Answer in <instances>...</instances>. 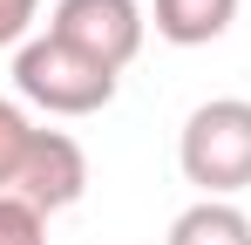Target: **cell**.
Masks as SVG:
<instances>
[{
    "mask_svg": "<svg viewBox=\"0 0 251 245\" xmlns=\"http://www.w3.org/2000/svg\"><path fill=\"white\" fill-rule=\"evenodd\" d=\"M176 170L204 198H238L251 191V102L245 95H210L183 116L176 136Z\"/></svg>",
    "mask_w": 251,
    "mask_h": 245,
    "instance_id": "obj_1",
    "label": "cell"
},
{
    "mask_svg": "<svg viewBox=\"0 0 251 245\" xmlns=\"http://www.w3.org/2000/svg\"><path fill=\"white\" fill-rule=\"evenodd\" d=\"M116 82L123 75L109 61L68 48L61 34H34V41L14 48V89H21V102H34L48 116H95V109H109Z\"/></svg>",
    "mask_w": 251,
    "mask_h": 245,
    "instance_id": "obj_2",
    "label": "cell"
},
{
    "mask_svg": "<svg viewBox=\"0 0 251 245\" xmlns=\"http://www.w3.org/2000/svg\"><path fill=\"white\" fill-rule=\"evenodd\" d=\"M48 34H61L68 48H82V55L109 61V68L123 75L129 61L143 55L150 21H143V0H54Z\"/></svg>",
    "mask_w": 251,
    "mask_h": 245,
    "instance_id": "obj_3",
    "label": "cell"
},
{
    "mask_svg": "<svg viewBox=\"0 0 251 245\" xmlns=\"http://www.w3.org/2000/svg\"><path fill=\"white\" fill-rule=\"evenodd\" d=\"M14 198H27L41 218L68 211V204H82V198H88V150L68 136V129H41L34 150H27L21 184H14Z\"/></svg>",
    "mask_w": 251,
    "mask_h": 245,
    "instance_id": "obj_4",
    "label": "cell"
},
{
    "mask_svg": "<svg viewBox=\"0 0 251 245\" xmlns=\"http://www.w3.org/2000/svg\"><path fill=\"white\" fill-rule=\"evenodd\" d=\"M238 0H156V34L170 48H210L231 34Z\"/></svg>",
    "mask_w": 251,
    "mask_h": 245,
    "instance_id": "obj_5",
    "label": "cell"
},
{
    "mask_svg": "<svg viewBox=\"0 0 251 245\" xmlns=\"http://www.w3.org/2000/svg\"><path fill=\"white\" fill-rule=\"evenodd\" d=\"M163 245H251V218L231 198H197L170 218V239Z\"/></svg>",
    "mask_w": 251,
    "mask_h": 245,
    "instance_id": "obj_6",
    "label": "cell"
},
{
    "mask_svg": "<svg viewBox=\"0 0 251 245\" xmlns=\"http://www.w3.org/2000/svg\"><path fill=\"white\" fill-rule=\"evenodd\" d=\"M34 116L21 109V102H7L0 95V198H14V184H21V170H27V150H34Z\"/></svg>",
    "mask_w": 251,
    "mask_h": 245,
    "instance_id": "obj_7",
    "label": "cell"
},
{
    "mask_svg": "<svg viewBox=\"0 0 251 245\" xmlns=\"http://www.w3.org/2000/svg\"><path fill=\"white\" fill-rule=\"evenodd\" d=\"M0 245H48V218L27 198H0Z\"/></svg>",
    "mask_w": 251,
    "mask_h": 245,
    "instance_id": "obj_8",
    "label": "cell"
},
{
    "mask_svg": "<svg viewBox=\"0 0 251 245\" xmlns=\"http://www.w3.org/2000/svg\"><path fill=\"white\" fill-rule=\"evenodd\" d=\"M34 21H41V0H0V48L34 41Z\"/></svg>",
    "mask_w": 251,
    "mask_h": 245,
    "instance_id": "obj_9",
    "label": "cell"
}]
</instances>
